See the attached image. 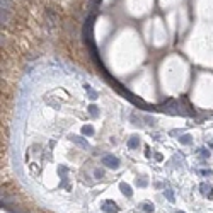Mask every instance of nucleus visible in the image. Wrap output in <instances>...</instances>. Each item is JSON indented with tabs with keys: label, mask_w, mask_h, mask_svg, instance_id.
<instances>
[{
	"label": "nucleus",
	"mask_w": 213,
	"mask_h": 213,
	"mask_svg": "<svg viewBox=\"0 0 213 213\" xmlns=\"http://www.w3.org/2000/svg\"><path fill=\"white\" fill-rule=\"evenodd\" d=\"M101 164H104V167H107V169L116 170V169H119L121 160L112 154H104V155H101Z\"/></svg>",
	"instance_id": "nucleus-1"
},
{
	"label": "nucleus",
	"mask_w": 213,
	"mask_h": 213,
	"mask_svg": "<svg viewBox=\"0 0 213 213\" xmlns=\"http://www.w3.org/2000/svg\"><path fill=\"white\" fill-rule=\"evenodd\" d=\"M101 210L104 213H118L119 212V206H118L114 201H111V200H106V201L101 205Z\"/></svg>",
	"instance_id": "nucleus-2"
},
{
	"label": "nucleus",
	"mask_w": 213,
	"mask_h": 213,
	"mask_svg": "<svg viewBox=\"0 0 213 213\" xmlns=\"http://www.w3.org/2000/svg\"><path fill=\"white\" fill-rule=\"evenodd\" d=\"M126 147L130 150H136L140 147V136H136V135H133V136H130L126 142Z\"/></svg>",
	"instance_id": "nucleus-3"
},
{
	"label": "nucleus",
	"mask_w": 213,
	"mask_h": 213,
	"mask_svg": "<svg viewBox=\"0 0 213 213\" xmlns=\"http://www.w3.org/2000/svg\"><path fill=\"white\" fill-rule=\"evenodd\" d=\"M87 114H89L92 119H96V118H99V114H101V109H99V106H96V104H89V106H87Z\"/></svg>",
	"instance_id": "nucleus-4"
},
{
	"label": "nucleus",
	"mask_w": 213,
	"mask_h": 213,
	"mask_svg": "<svg viewBox=\"0 0 213 213\" xmlns=\"http://www.w3.org/2000/svg\"><path fill=\"white\" fill-rule=\"evenodd\" d=\"M82 135H85V136H94V135H96V128H94V124H91V123L84 124V126H82Z\"/></svg>",
	"instance_id": "nucleus-5"
},
{
	"label": "nucleus",
	"mask_w": 213,
	"mask_h": 213,
	"mask_svg": "<svg viewBox=\"0 0 213 213\" xmlns=\"http://www.w3.org/2000/svg\"><path fill=\"white\" fill-rule=\"evenodd\" d=\"M200 191H201V194H208V198L210 200H213V189L210 184H206V182H201L200 184Z\"/></svg>",
	"instance_id": "nucleus-6"
},
{
	"label": "nucleus",
	"mask_w": 213,
	"mask_h": 213,
	"mask_svg": "<svg viewBox=\"0 0 213 213\" xmlns=\"http://www.w3.org/2000/svg\"><path fill=\"white\" fill-rule=\"evenodd\" d=\"M119 189H121V193L126 198L133 196V189H131V186H130V184H126V182H119Z\"/></svg>",
	"instance_id": "nucleus-7"
},
{
	"label": "nucleus",
	"mask_w": 213,
	"mask_h": 213,
	"mask_svg": "<svg viewBox=\"0 0 213 213\" xmlns=\"http://www.w3.org/2000/svg\"><path fill=\"white\" fill-rule=\"evenodd\" d=\"M179 143L181 145H191L193 143V136L191 135H181V136H179Z\"/></svg>",
	"instance_id": "nucleus-8"
},
{
	"label": "nucleus",
	"mask_w": 213,
	"mask_h": 213,
	"mask_svg": "<svg viewBox=\"0 0 213 213\" xmlns=\"http://www.w3.org/2000/svg\"><path fill=\"white\" fill-rule=\"evenodd\" d=\"M142 210H143L145 213H154V205L150 201H143L142 203Z\"/></svg>",
	"instance_id": "nucleus-9"
},
{
	"label": "nucleus",
	"mask_w": 213,
	"mask_h": 213,
	"mask_svg": "<svg viewBox=\"0 0 213 213\" xmlns=\"http://www.w3.org/2000/svg\"><path fill=\"white\" fill-rule=\"evenodd\" d=\"M94 177H96V179H104V177H106V170L99 169V167L94 169Z\"/></svg>",
	"instance_id": "nucleus-10"
},
{
	"label": "nucleus",
	"mask_w": 213,
	"mask_h": 213,
	"mask_svg": "<svg viewBox=\"0 0 213 213\" xmlns=\"http://www.w3.org/2000/svg\"><path fill=\"white\" fill-rule=\"evenodd\" d=\"M164 196L169 200V203H176V196H174L172 189H165V191H164Z\"/></svg>",
	"instance_id": "nucleus-11"
},
{
	"label": "nucleus",
	"mask_w": 213,
	"mask_h": 213,
	"mask_svg": "<svg viewBox=\"0 0 213 213\" xmlns=\"http://www.w3.org/2000/svg\"><path fill=\"white\" fill-rule=\"evenodd\" d=\"M9 14H10V10H9V7H2V24H7V19H9Z\"/></svg>",
	"instance_id": "nucleus-12"
},
{
	"label": "nucleus",
	"mask_w": 213,
	"mask_h": 213,
	"mask_svg": "<svg viewBox=\"0 0 213 213\" xmlns=\"http://www.w3.org/2000/svg\"><path fill=\"white\" fill-rule=\"evenodd\" d=\"M198 155H200L201 159H208V157H210V150L201 147V148H198Z\"/></svg>",
	"instance_id": "nucleus-13"
},
{
	"label": "nucleus",
	"mask_w": 213,
	"mask_h": 213,
	"mask_svg": "<svg viewBox=\"0 0 213 213\" xmlns=\"http://www.w3.org/2000/svg\"><path fill=\"white\" fill-rule=\"evenodd\" d=\"M136 186H140V188H147L148 186V181H147V179H145V177H142V179H136Z\"/></svg>",
	"instance_id": "nucleus-14"
},
{
	"label": "nucleus",
	"mask_w": 213,
	"mask_h": 213,
	"mask_svg": "<svg viewBox=\"0 0 213 213\" xmlns=\"http://www.w3.org/2000/svg\"><path fill=\"white\" fill-rule=\"evenodd\" d=\"M201 176H213V170L212 169H201V170H198Z\"/></svg>",
	"instance_id": "nucleus-15"
},
{
	"label": "nucleus",
	"mask_w": 213,
	"mask_h": 213,
	"mask_svg": "<svg viewBox=\"0 0 213 213\" xmlns=\"http://www.w3.org/2000/svg\"><path fill=\"white\" fill-rule=\"evenodd\" d=\"M143 119L147 121V124H150V126H152V124H155V119H154L152 116H145Z\"/></svg>",
	"instance_id": "nucleus-16"
},
{
	"label": "nucleus",
	"mask_w": 213,
	"mask_h": 213,
	"mask_svg": "<svg viewBox=\"0 0 213 213\" xmlns=\"http://www.w3.org/2000/svg\"><path fill=\"white\" fill-rule=\"evenodd\" d=\"M155 160H159V162H162V160H164V157H162L160 154H155Z\"/></svg>",
	"instance_id": "nucleus-17"
},
{
	"label": "nucleus",
	"mask_w": 213,
	"mask_h": 213,
	"mask_svg": "<svg viewBox=\"0 0 213 213\" xmlns=\"http://www.w3.org/2000/svg\"><path fill=\"white\" fill-rule=\"evenodd\" d=\"M210 148H213V142H212V143H210Z\"/></svg>",
	"instance_id": "nucleus-18"
},
{
	"label": "nucleus",
	"mask_w": 213,
	"mask_h": 213,
	"mask_svg": "<svg viewBox=\"0 0 213 213\" xmlns=\"http://www.w3.org/2000/svg\"><path fill=\"white\" fill-rule=\"evenodd\" d=\"M177 213H186V212H177Z\"/></svg>",
	"instance_id": "nucleus-19"
}]
</instances>
